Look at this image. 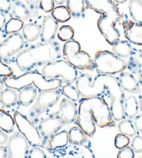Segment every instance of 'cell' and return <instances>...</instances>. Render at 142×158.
<instances>
[{
    "label": "cell",
    "instance_id": "obj_40",
    "mask_svg": "<svg viewBox=\"0 0 142 158\" xmlns=\"http://www.w3.org/2000/svg\"><path fill=\"white\" fill-rule=\"evenodd\" d=\"M12 75H13L12 68L8 66L0 59V77H10Z\"/></svg>",
    "mask_w": 142,
    "mask_h": 158
},
{
    "label": "cell",
    "instance_id": "obj_19",
    "mask_svg": "<svg viewBox=\"0 0 142 158\" xmlns=\"http://www.w3.org/2000/svg\"><path fill=\"white\" fill-rule=\"evenodd\" d=\"M117 78L121 88L124 91L131 94H137L140 92L139 81L136 80L132 73L123 71L119 73V77Z\"/></svg>",
    "mask_w": 142,
    "mask_h": 158
},
{
    "label": "cell",
    "instance_id": "obj_34",
    "mask_svg": "<svg viewBox=\"0 0 142 158\" xmlns=\"http://www.w3.org/2000/svg\"><path fill=\"white\" fill-rule=\"evenodd\" d=\"M74 30H73L72 27L69 25L61 26L57 32V36H58L59 39L64 42L72 40L74 37Z\"/></svg>",
    "mask_w": 142,
    "mask_h": 158
},
{
    "label": "cell",
    "instance_id": "obj_43",
    "mask_svg": "<svg viewBox=\"0 0 142 158\" xmlns=\"http://www.w3.org/2000/svg\"><path fill=\"white\" fill-rule=\"evenodd\" d=\"M11 0H0V11L9 13L11 9Z\"/></svg>",
    "mask_w": 142,
    "mask_h": 158
},
{
    "label": "cell",
    "instance_id": "obj_35",
    "mask_svg": "<svg viewBox=\"0 0 142 158\" xmlns=\"http://www.w3.org/2000/svg\"><path fill=\"white\" fill-rule=\"evenodd\" d=\"M127 64V69L132 73H138L141 68V64L139 60L135 56H131Z\"/></svg>",
    "mask_w": 142,
    "mask_h": 158
},
{
    "label": "cell",
    "instance_id": "obj_33",
    "mask_svg": "<svg viewBox=\"0 0 142 158\" xmlns=\"http://www.w3.org/2000/svg\"><path fill=\"white\" fill-rule=\"evenodd\" d=\"M61 91L65 97L73 101L76 102L80 100V93L77 87L73 86V84H65V85L62 86Z\"/></svg>",
    "mask_w": 142,
    "mask_h": 158
},
{
    "label": "cell",
    "instance_id": "obj_10",
    "mask_svg": "<svg viewBox=\"0 0 142 158\" xmlns=\"http://www.w3.org/2000/svg\"><path fill=\"white\" fill-rule=\"evenodd\" d=\"M123 18L121 15H100L98 19V28L109 44L112 45L120 40L121 34L116 28V24Z\"/></svg>",
    "mask_w": 142,
    "mask_h": 158
},
{
    "label": "cell",
    "instance_id": "obj_18",
    "mask_svg": "<svg viewBox=\"0 0 142 158\" xmlns=\"http://www.w3.org/2000/svg\"><path fill=\"white\" fill-rule=\"evenodd\" d=\"M58 22L52 15H46L43 18L40 30V40L43 43H51L55 40L58 30Z\"/></svg>",
    "mask_w": 142,
    "mask_h": 158
},
{
    "label": "cell",
    "instance_id": "obj_9",
    "mask_svg": "<svg viewBox=\"0 0 142 158\" xmlns=\"http://www.w3.org/2000/svg\"><path fill=\"white\" fill-rule=\"evenodd\" d=\"M13 118L19 132H21L32 147H42L45 148L46 140L42 137L34 124L27 116L20 111H15L13 113Z\"/></svg>",
    "mask_w": 142,
    "mask_h": 158
},
{
    "label": "cell",
    "instance_id": "obj_46",
    "mask_svg": "<svg viewBox=\"0 0 142 158\" xmlns=\"http://www.w3.org/2000/svg\"><path fill=\"white\" fill-rule=\"evenodd\" d=\"M6 23V15H5V13L0 11V32L2 31V30L5 26Z\"/></svg>",
    "mask_w": 142,
    "mask_h": 158
},
{
    "label": "cell",
    "instance_id": "obj_8",
    "mask_svg": "<svg viewBox=\"0 0 142 158\" xmlns=\"http://www.w3.org/2000/svg\"><path fill=\"white\" fill-rule=\"evenodd\" d=\"M61 97V92L58 89L47 90L40 91L34 104L30 108L28 117L34 124H36L39 117L54 107L59 101Z\"/></svg>",
    "mask_w": 142,
    "mask_h": 158
},
{
    "label": "cell",
    "instance_id": "obj_25",
    "mask_svg": "<svg viewBox=\"0 0 142 158\" xmlns=\"http://www.w3.org/2000/svg\"><path fill=\"white\" fill-rule=\"evenodd\" d=\"M18 98V94L14 89L7 87L2 90L0 93V101L4 107L10 108L14 107L17 104Z\"/></svg>",
    "mask_w": 142,
    "mask_h": 158
},
{
    "label": "cell",
    "instance_id": "obj_38",
    "mask_svg": "<svg viewBox=\"0 0 142 158\" xmlns=\"http://www.w3.org/2000/svg\"><path fill=\"white\" fill-rule=\"evenodd\" d=\"M131 148L135 152H142V137L140 135H135L131 142Z\"/></svg>",
    "mask_w": 142,
    "mask_h": 158
},
{
    "label": "cell",
    "instance_id": "obj_5",
    "mask_svg": "<svg viewBox=\"0 0 142 158\" xmlns=\"http://www.w3.org/2000/svg\"><path fill=\"white\" fill-rule=\"evenodd\" d=\"M80 102L88 107L93 113V118L98 127H113L116 123L111 116L110 107L103 98L100 96L83 98Z\"/></svg>",
    "mask_w": 142,
    "mask_h": 158
},
{
    "label": "cell",
    "instance_id": "obj_4",
    "mask_svg": "<svg viewBox=\"0 0 142 158\" xmlns=\"http://www.w3.org/2000/svg\"><path fill=\"white\" fill-rule=\"evenodd\" d=\"M93 62L98 74L116 75L127 69L126 62L121 57L108 50L97 51Z\"/></svg>",
    "mask_w": 142,
    "mask_h": 158
},
{
    "label": "cell",
    "instance_id": "obj_24",
    "mask_svg": "<svg viewBox=\"0 0 142 158\" xmlns=\"http://www.w3.org/2000/svg\"><path fill=\"white\" fill-rule=\"evenodd\" d=\"M68 135V143L73 145H84L88 141V135L78 125L71 127Z\"/></svg>",
    "mask_w": 142,
    "mask_h": 158
},
{
    "label": "cell",
    "instance_id": "obj_7",
    "mask_svg": "<svg viewBox=\"0 0 142 158\" xmlns=\"http://www.w3.org/2000/svg\"><path fill=\"white\" fill-rule=\"evenodd\" d=\"M42 73L48 80L61 77L65 84L75 82L78 77L77 69L65 59H58L49 62L43 66Z\"/></svg>",
    "mask_w": 142,
    "mask_h": 158
},
{
    "label": "cell",
    "instance_id": "obj_26",
    "mask_svg": "<svg viewBox=\"0 0 142 158\" xmlns=\"http://www.w3.org/2000/svg\"><path fill=\"white\" fill-rule=\"evenodd\" d=\"M41 26L38 23H30L24 24L23 28V36L27 42L31 43L36 40L40 36Z\"/></svg>",
    "mask_w": 142,
    "mask_h": 158
},
{
    "label": "cell",
    "instance_id": "obj_20",
    "mask_svg": "<svg viewBox=\"0 0 142 158\" xmlns=\"http://www.w3.org/2000/svg\"><path fill=\"white\" fill-rule=\"evenodd\" d=\"M68 143V135L66 130H62L56 132L51 137L46 140L45 148L49 151H53L54 150L63 148L67 146Z\"/></svg>",
    "mask_w": 142,
    "mask_h": 158
},
{
    "label": "cell",
    "instance_id": "obj_29",
    "mask_svg": "<svg viewBox=\"0 0 142 158\" xmlns=\"http://www.w3.org/2000/svg\"><path fill=\"white\" fill-rule=\"evenodd\" d=\"M128 9L134 22L142 24V1L129 0Z\"/></svg>",
    "mask_w": 142,
    "mask_h": 158
},
{
    "label": "cell",
    "instance_id": "obj_22",
    "mask_svg": "<svg viewBox=\"0 0 142 158\" xmlns=\"http://www.w3.org/2000/svg\"><path fill=\"white\" fill-rule=\"evenodd\" d=\"M37 94L38 89L34 85L25 86L20 90L18 102L23 107H28L36 98Z\"/></svg>",
    "mask_w": 142,
    "mask_h": 158
},
{
    "label": "cell",
    "instance_id": "obj_37",
    "mask_svg": "<svg viewBox=\"0 0 142 158\" xmlns=\"http://www.w3.org/2000/svg\"><path fill=\"white\" fill-rule=\"evenodd\" d=\"M27 6L32 13L33 18H36L39 16L40 5V0H25Z\"/></svg>",
    "mask_w": 142,
    "mask_h": 158
},
{
    "label": "cell",
    "instance_id": "obj_52",
    "mask_svg": "<svg viewBox=\"0 0 142 158\" xmlns=\"http://www.w3.org/2000/svg\"><path fill=\"white\" fill-rule=\"evenodd\" d=\"M139 56H140L141 58H142V50H139Z\"/></svg>",
    "mask_w": 142,
    "mask_h": 158
},
{
    "label": "cell",
    "instance_id": "obj_50",
    "mask_svg": "<svg viewBox=\"0 0 142 158\" xmlns=\"http://www.w3.org/2000/svg\"><path fill=\"white\" fill-rule=\"evenodd\" d=\"M54 3L58 5H61L66 2V0H54Z\"/></svg>",
    "mask_w": 142,
    "mask_h": 158
},
{
    "label": "cell",
    "instance_id": "obj_16",
    "mask_svg": "<svg viewBox=\"0 0 142 158\" xmlns=\"http://www.w3.org/2000/svg\"><path fill=\"white\" fill-rule=\"evenodd\" d=\"M64 123L54 114H52L45 118L41 119L39 124V130L45 140L56 133L64 126Z\"/></svg>",
    "mask_w": 142,
    "mask_h": 158
},
{
    "label": "cell",
    "instance_id": "obj_41",
    "mask_svg": "<svg viewBox=\"0 0 142 158\" xmlns=\"http://www.w3.org/2000/svg\"><path fill=\"white\" fill-rule=\"evenodd\" d=\"M118 158H134L135 157V152L131 147L125 146L123 148L120 149L118 154Z\"/></svg>",
    "mask_w": 142,
    "mask_h": 158
},
{
    "label": "cell",
    "instance_id": "obj_42",
    "mask_svg": "<svg viewBox=\"0 0 142 158\" xmlns=\"http://www.w3.org/2000/svg\"><path fill=\"white\" fill-rule=\"evenodd\" d=\"M39 5L43 11L50 13L54 8V0H40Z\"/></svg>",
    "mask_w": 142,
    "mask_h": 158
},
{
    "label": "cell",
    "instance_id": "obj_11",
    "mask_svg": "<svg viewBox=\"0 0 142 158\" xmlns=\"http://www.w3.org/2000/svg\"><path fill=\"white\" fill-rule=\"evenodd\" d=\"M25 44L23 34L19 32L10 34L0 43V59L5 63L10 64L15 54L20 52Z\"/></svg>",
    "mask_w": 142,
    "mask_h": 158
},
{
    "label": "cell",
    "instance_id": "obj_44",
    "mask_svg": "<svg viewBox=\"0 0 142 158\" xmlns=\"http://www.w3.org/2000/svg\"><path fill=\"white\" fill-rule=\"evenodd\" d=\"M136 130L139 132H142V114H136L133 121Z\"/></svg>",
    "mask_w": 142,
    "mask_h": 158
},
{
    "label": "cell",
    "instance_id": "obj_45",
    "mask_svg": "<svg viewBox=\"0 0 142 158\" xmlns=\"http://www.w3.org/2000/svg\"><path fill=\"white\" fill-rule=\"evenodd\" d=\"M8 139H9V137L6 132L0 129V145H4L5 143H6Z\"/></svg>",
    "mask_w": 142,
    "mask_h": 158
},
{
    "label": "cell",
    "instance_id": "obj_30",
    "mask_svg": "<svg viewBox=\"0 0 142 158\" xmlns=\"http://www.w3.org/2000/svg\"><path fill=\"white\" fill-rule=\"evenodd\" d=\"M51 15L58 22V23H65L70 20L72 17L69 9L67 6L60 5L54 7L51 11Z\"/></svg>",
    "mask_w": 142,
    "mask_h": 158
},
{
    "label": "cell",
    "instance_id": "obj_51",
    "mask_svg": "<svg viewBox=\"0 0 142 158\" xmlns=\"http://www.w3.org/2000/svg\"><path fill=\"white\" fill-rule=\"evenodd\" d=\"M139 109H140V110L141 111V112H142V96H140V97H139Z\"/></svg>",
    "mask_w": 142,
    "mask_h": 158
},
{
    "label": "cell",
    "instance_id": "obj_15",
    "mask_svg": "<svg viewBox=\"0 0 142 158\" xmlns=\"http://www.w3.org/2000/svg\"><path fill=\"white\" fill-rule=\"evenodd\" d=\"M77 112L78 109L76 103L68 98H65L62 99L60 103L59 110L54 114L60 118L65 125L75 121Z\"/></svg>",
    "mask_w": 142,
    "mask_h": 158
},
{
    "label": "cell",
    "instance_id": "obj_36",
    "mask_svg": "<svg viewBox=\"0 0 142 158\" xmlns=\"http://www.w3.org/2000/svg\"><path fill=\"white\" fill-rule=\"evenodd\" d=\"M130 142V140L128 136L122 134V133H119V134L117 135L115 137V139H114V145H115L116 148L119 150L123 148L125 146H127L129 145Z\"/></svg>",
    "mask_w": 142,
    "mask_h": 158
},
{
    "label": "cell",
    "instance_id": "obj_49",
    "mask_svg": "<svg viewBox=\"0 0 142 158\" xmlns=\"http://www.w3.org/2000/svg\"><path fill=\"white\" fill-rule=\"evenodd\" d=\"M112 1L115 3L116 4H123L125 2H126L127 0H112Z\"/></svg>",
    "mask_w": 142,
    "mask_h": 158
},
{
    "label": "cell",
    "instance_id": "obj_14",
    "mask_svg": "<svg viewBox=\"0 0 142 158\" xmlns=\"http://www.w3.org/2000/svg\"><path fill=\"white\" fill-rule=\"evenodd\" d=\"M75 123L82 129L89 137H93L95 133L96 127L93 118V113L90 109L80 102L78 106V112Z\"/></svg>",
    "mask_w": 142,
    "mask_h": 158
},
{
    "label": "cell",
    "instance_id": "obj_21",
    "mask_svg": "<svg viewBox=\"0 0 142 158\" xmlns=\"http://www.w3.org/2000/svg\"><path fill=\"white\" fill-rule=\"evenodd\" d=\"M10 14L13 18L20 19L23 21L29 20L33 18L31 10L21 0H14L12 2Z\"/></svg>",
    "mask_w": 142,
    "mask_h": 158
},
{
    "label": "cell",
    "instance_id": "obj_13",
    "mask_svg": "<svg viewBox=\"0 0 142 158\" xmlns=\"http://www.w3.org/2000/svg\"><path fill=\"white\" fill-rule=\"evenodd\" d=\"M54 157L60 158H93L94 152L88 146L84 145L65 146L51 152Z\"/></svg>",
    "mask_w": 142,
    "mask_h": 158
},
{
    "label": "cell",
    "instance_id": "obj_12",
    "mask_svg": "<svg viewBox=\"0 0 142 158\" xmlns=\"http://www.w3.org/2000/svg\"><path fill=\"white\" fill-rule=\"evenodd\" d=\"M29 143L20 132H14L7 141L8 157L27 158L29 151Z\"/></svg>",
    "mask_w": 142,
    "mask_h": 158
},
{
    "label": "cell",
    "instance_id": "obj_28",
    "mask_svg": "<svg viewBox=\"0 0 142 158\" xmlns=\"http://www.w3.org/2000/svg\"><path fill=\"white\" fill-rule=\"evenodd\" d=\"M14 118L6 111L0 109V129L7 133H12L15 129Z\"/></svg>",
    "mask_w": 142,
    "mask_h": 158
},
{
    "label": "cell",
    "instance_id": "obj_53",
    "mask_svg": "<svg viewBox=\"0 0 142 158\" xmlns=\"http://www.w3.org/2000/svg\"><path fill=\"white\" fill-rule=\"evenodd\" d=\"M0 104H1V101H0Z\"/></svg>",
    "mask_w": 142,
    "mask_h": 158
},
{
    "label": "cell",
    "instance_id": "obj_32",
    "mask_svg": "<svg viewBox=\"0 0 142 158\" xmlns=\"http://www.w3.org/2000/svg\"><path fill=\"white\" fill-rule=\"evenodd\" d=\"M24 26V21L20 19L11 18L8 20L4 26V31L6 34H12L16 33L23 29Z\"/></svg>",
    "mask_w": 142,
    "mask_h": 158
},
{
    "label": "cell",
    "instance_id": "obj_31",
    "mask_svg": "<svg viewBox=\"0 0 142 158\" xmlns=\"http://www.w3.org/2000/svg\"><path fill=\"white\" fill-rule=\"evenodd\" d=\"M118 130L119 132L128 137H134L136 133L135 127L131 119H122L118 124Z\"/></svg>",
    "mask_w": 142,
    "mask_h": 158
},
{
    "label": "cell",
    "instance_id": "obj_39",
    "mask_svg": "<svg viewBox=\"0 0 142 158\" xmlns=\"http://www.w3.org/2000/svg\"><path fill=\"white\" fill-rule=\"evenodd\" d=\"M45 152L37 146L33 147L29 151L27 158H46Z\"/></svg>",
    "mask_w": 142,
    "mask_h": 158
},
{
    "label": "cell",
    "instance_id": "obj_17",
    "mask_svg": "<svg viewBox=\"0 0 142 158\" xmlns=\"http://www.w3.org/2000/svg\"><path fill=\"white\" fill-rule=\"evenodd\" d=\"M122 26L125 39L130 43L142 46V24L126 19L122 21Z\"/></svg>",
    "mask_w": 142,
    "mask_h": 158
},
{
    "label": "cell",
    "instance_id": "obj_2",
    "mask_svg": "<svg viewBox=\"0 0 142 158\" xmlns=\"http://www.w3.org/2000/svg\"><path fill=\"white\" fill-rule=\"evenodd\" d=\"M4 84L9 88H12L20 91L24 87L34 85L39 91H47V90L58 89L62 85L61 79L48 80L43 73L38 71H27L19 76H10L4 77Z\"/></svg>",
    "mask_w": 142,
    "mask_h": 158
},
{
    "label": "cell",
    "instance_id": "obj_47",
    "mask_svg": "<svg viewBox=\"0 0 142 158\" xmlns=\"http://www.w3.org/2000/svg\"><path fill=\"white\" fill-rule=\"evenodd\" d=\"M8 157V151L6 147L0 145V158H6Z\"/></svg>",
    "mask_w": 142,
    "mask_h": 158
},
{
    "label": "cell",
    "instance_id": "obj_3",
    "mask_svg": "<svg viewBox=\"0 0 142 158\" xmlns=\"http://www.w3.org/2000/svg\"><path fill=\"white\" fill-rule=\"evenodd\" d=\"M66 6L75 18L83 17L87 9L100 15H122L112 0H66Z\"/></svg>",
    "mask_w": 142,
    "mask_h": 158
},
{
    "label": "cell",
    "instance_id": "obj_23",
    "mask_svg": "<svg viewBox=\"0 0 142 158\" xmlns=\"http://www.w3.org/2000/svg\"><path fill=\"white\" fill-rule=\"evenodd\" d=\"M112 51L121 58H128L135 54V48L128 40H117L112 45Z\"/></svg>",
    "mask_w": 142,
    "mask_h": 158
},
{
    "label": "cell",
    "instance_id": "obj_48",
    "mask_svg": "<svg viewBox=\"0 0 142 158\" xmlns=\"http://www.w3.org/2000/svg\"><path fill=\"white\" fill-rule=\"evenodd\" d=\"M4 81L3 80V79H2L0 77V92L2 91V90L4 89Z\"/></svg>",
    "mask_w": 142,
    "mask_h": 158
},
{
    "label": "cell",
    "instance_id": "obj_1",
    "mask_svg": "<svg viewBox=\"0 0 142 158\" xmlns=\"http://www.w3.org/2000/svg\"><path fill=\"white\" fill-rule=\"evenodd\" d=\"M61 54V45L57 41L40 42L21 50L15 61L19 69L25 73L60 59Z\"/></svg>",
    "mask_w": 142,
    "mask_h": 158
},
{
    "label": "cell",
    "instance_id": "obj_27",
    "mask_svg": "<svg viewBox=\"0 0 142 158\" xmlns=\"http://www.w3.org/2000/svg\"><path fill=\"white\" fill-rule=\"evenodd\" d=\"M139 109V102L135 96H130L127 98H125L123 102L125 116L129 118H133L137 114Z\"/></svg>",
    "mask_w": 142,
    "mask_h": 158
},
{
    "label": "cell",
    "instance_id": "obj_6",
    "mask_svg": "<svg viewBox=\"0 0 142 158\" xmlns=\"http://www.w3.org/2000/svg\"><path fill=\"white\" fill-rule=\"evenodd\" d=\"M64 59L75 69L80 70H95L94 62L91 56L86 52L81 50V45L77 40H70L66 41L62 50Z\"/></svg>",
    "mask_w": 142,
    "mask_h": 158
}]
</instances>
